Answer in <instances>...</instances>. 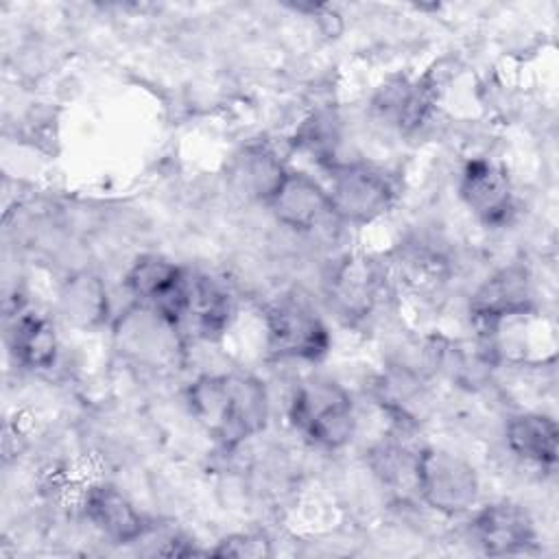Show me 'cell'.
<instances>
[{"label":"cell","instance_id":"6da1fadb","mask_svg":"<svg viewBox=\"0 0 559 559\" xmlns=\"http://www.w3.org/2000/svg\"><path fill=\"white\" fill-rule=\"evenodd\" d=\"M188 402L207 435L227 448L260 432L269 417L264 386L240 373L199 378L188 391Z\"/></svg>","mask_w":559,"mask_h":559},{"label":"cell","instance_id":"7a4b0ae2","mask_svg":"<svg viewBox=\"0 0 559 559\" xmlns=\"http://www.w3.org/2000/svg\"><path fill=\"white\" fill-rule=\"evenodd\" d=\"M293 426L314 445L341 448L356 430L354 402L349 393L328 378L301 382L290 402Z\"/></svg>","mask_w":559,"mask_h":559},{"label":"cell","instance_id":"3957f363","mask_svg":"<svg viewBox=\"0 0 559 559\" xmlns=\"http://www.w3.org/2000/svg\"><path fill=\"white\" fill-rule=\"evenodd\" d=\"M338 221L365 225L389 212L395 188L389 175L365 162L332 164L330 186L325 188Z\"/></svg>","mask_w":559,"mask_h":559},{"label":"cell","instance_id":"277c9868","mask_svg":"<svg viewBox=\"0 0 559 559\" xmlns=\"http://www.w3.org/2000/svg\"><path fill=\"white\" fill-rule=\"evenodd\" d=\"M415 489L435 511L456 515L476 502L480 485L476 469L459 454L441 448H424L417 452Z\"/></svg>","mask_w":559,"mask_h":559},{"label":"cell","instance_id":"5b68a950","mask_svg":"<svg viewBox=\"0 0 559 559\" xmlns=\"http://www.w3.org/2000/svg\"><path fill=\"white\" fill-rule=\"evenodd\" d=\"M269 349L280 358L319 360L330 347V334L317 312L297 297H280L266 310Z\"/></svg>","mask_w":559,"mask_h":559},{"label":"cell","instance_id":"8992f818","mask_svg":"<svg viewBox=\"0 0 559 559\" xmlns=\"http://www.w3.org/2000/svg\"><path fill=\"white\" fill-rule=\"evenodd\" d=\"M124 284L142 308L179 328L188 308L190 273L159 255H142L129 269Z\"/></svg>","mask_w":559,"mask_h":559},{"label":"cell","instance_id":"52a82bcc","mask_svg":"<svg viewBox=\"0 0 559 559\" xmlns=\"http://www.w3.org/2000/svg\"><path fill=\"white\" fill-rule=\"evenodd\" d=\"M266 203L275 218L295 231H314L330 221H338L328 190L306 173L286 170Z\"/></svg>","mask_w":559,"mask_h":559},{"label":"cell","instance_id":"ba28073f","mask_svg":"<svg viewBox=\"0 0 559 559\" xmlns=\"http://www.w3.org/2000/svg\"><path fill=\"white\" fill-rule=\"evenodd\" d=\"M459 192L469 212L487 227L504 225L513 214V188L507 170L478 157L465 164Z\"/></svg>","mask_w":559,"mask_h":559},{"label":"cell","instance_id":"9c48e42d","mask_svg":"<svg viewBox=\"0 0 559 559\" xmlns=\"http://www.w3.org/2000/svg\"><path fill=\"white\" fill-rule=\"evenodd\" d=\"M469 310L485 332L498 328L507 319L528 314L533 310V290L526 269L513 264L493 273L474 293Z\"/></svg>","mask_w":559,"mask_h":559},{"label":"cell","instance_id":"30bf717a","mask_svg":"<svg viewBox=\"0 0 559 559\" xmlns=\"http://www.w3.org/2000/svg\"><path fill=\"white\" fill-rule=\"evenodd\" d=\"M472 535L485 555H515L533 544L535 526L524 507L498 500L474 515Z\"/></svg>","mask_w":559,"mask_h":559},{"label":"cell","instance_id":"8fae6325","mask_svg":"<svg viewBox=\"0 0 559 559\" xmlns=\"http://www.w3.org/2000/svg\"><path fill=\"white\" fill-rule=\"evenodd\" d=\"M83 509L94 528L116 544H131L148 531L146 518L111 485L90 487Z\"/></svg>","mask_w":559,"mask_h":559},{"label":"cell","instance_id":"7c38bea8","mask_svg":"<svg viewBox=\"0 0 559 559\" xmlns=\"http://www.w3.org/2000/svg\"><path fill=\"white\" fill-rule=\"evenodd\" d=\"M382 290L380 269L369 258H345L330 275V301L332 306L352 319H360L371 312Z\"/></svg>","mask_w":559,"mask_h":559},{"label":"cell","instance_id":"4fadbf2b","mask_svg":"<svg viewBox=\"0 0 559 559\" xmlns=\"http://www.w3.org/2000/svg\"><path fill=\"white\" fill-rule=\"evenodd\" d=\"M373 107L389 127L413 131L426 120L432 107V90L426 81L400 76L380 87Z\"/></svg>","mask_w":559,"mask_h":559},{"label":"cell","instance_id":"5bb4252c","mask_svg":"<svg viewBox=\"0 0 559 559\" xmlns=\"http://www.w3.org/2000/svg\"><path fill=\"white\" fill-rule=\"evenodd\" d=\"M507 445L520 459L552 469L559 452V428L552 417L542 413H522L507 424Z\"/></svg>","mask_w":559,"mask_h":559},{"label":"cell","instance_id":"9a60e30c","mask_svg":"<svg viewBox=\"0 0 559 559\" xmlns=\"http://www.w3.org/2000/svg\"><path fill=\"white\" fill-rule=\"evenodd\" d=\"M7 338L15 360L28 369H48L57 360V334L50 321L44 317H15Z\"/></svg>","mask_w":559,"mask_h":559},{"label":"cell","instance_id":"2e32d148","mask_svg":"<svg viewBox=\"0 0 559 559\" xmlns=\"http://www.w3.org/2000/svg\"><path fill=\"white\" fill-rule=\"evenodd\" d=\"M231 317L229 293L207 275H190L188 308L181 323H192L197 332L210 336L227 328Z\"/></svg>","mask_w":559,"mask_h":559},{"label":"cell","instance_id":"e0dca14e","mask_svg":"<svg viewBox=\"0 0 559 559\" xmlns=\"http://www.w3.org/2000/svg\"><path fill=\"white\" fill-rule=\"evenodd\" d=\"M286 168L282 162L264 146H249L242 155L236 157L231 179L238 190L245 194L269 201L280 181L284 179Z\"/></svg>","mask_w":559,"mask_h":559},{"label":"cell","instance_id":"ac0fdd59","mask_svg":"<svg viewBox=\"0 0 559 559\" xmlns=\"http://www.w3.org/2000/svg\"><path fill=\"white\" fill-rule=\"evenodd\" d=\"M295 144L297 148L310 153L319 164H325L328 168L334 162V151L338 144V122L334 116L330 114H317L312 118H308L297 135H295Z\"/></svg>","mask_w":559,"mask_h":559},{"label":"cell","instance_id":"d6986e66","mask_svg":"<svg viewBox=\"0 0 559 559\" xmlns=\"http://www.w3.org/2000/svg\"><path fill=\"white\" fill-rule=\"evenodd\" d=\"M373 469L376 474L389 483V485H400L411 480L415 487V463H417V452H408L402 445L395 443H382L373 452Z\"/></svg>","mask_w":559,"mask_h":559},{"label":"cell","instance_id":"ffe728a7","mask_svg":"<svg viewBox=\"0 0 559 559\" xmlns=\"http://www.w3.org/2000/svg\"><path fill=\"white\" fill-rule=\"evenodd\" d=\"M63 299H66L68 312H72V317H83L90 323L92 319H96L100 314L105 293L94 277L83 275L79 280H72V284H68V293L63 295Z\"/></svg>","mask_w":559,"mask_h":559},{"label":"cell","instance_id":"44dd1931","mask_svg":"<svg viewBox=\"0 0 559 559\" xmlns=\"http://www.w3.org/2000/svg\"><path fill=\"white\" fill-rule=\"evenodd\" d=\"M214 557H240V559H258L271 555V546L266 537L255 533H236L218 542L214 550H210Z\"/></svg>","mask_w":559,"mask_h":559}]
</instances>
